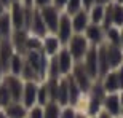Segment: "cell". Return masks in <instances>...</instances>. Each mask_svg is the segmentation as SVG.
<instances>
[{"mask_svg": "<svg viewBox=\"0 0 123 118\" xmlns=\"http://www.w3.org/2000/svg\"><path fill=\"white\" fill-rule=\"evenodd\" d=\"M24 61L27 65L34 69V72L37 73V77L40 82L46 80V72H48V62L50 58L43 53L42 50H32L24 53Z\"/></svg>", "mask_w": 123, "mask_h": 118, "instance_id": "6da1fadb", "label": "cell"}, {"mask_svg": "<svg viewBox=\"0 0 123 118\" xmlns=\"http://www.w3.org/2000/svg\"><path fill=\"white\" fill-rule=\"evenodd\" d=\"M90 46H91V43L88 41V38L83 35V34H74V35L70 37V40L67 41L66 48H67L69 53L72 54L74 61H75V62H80V61L85 58L86 51L90 50Z\"/></svg>", "mask_w": 123, "mask_h": 118, "instance_id": "7a4b0ae2", "label": "cell"}, {"mask_svg": "<svg viewBox=\"0 0 123 118\" xmlns=\"http://www.w3.org/2000/svg\"><path fill=\"white\" fill-rule=\"evenodd\" d=\"M70 75L74 77L75 83L78 85V88L82 89L83 94H88V91L91 89V85H93V82H94V80L88 75V72L85 70V67H83L82 62H75V64H74Z\"/></svg>", "mask_w": 123, "mask_h": 118, "instance_id": "3957f363", "label": "cell"}, {"mask_svg": "<svg viewBox=\"0 0 123 118\" xmlns=\"http://www.w3.org/2000/svg\"><path fill=\"white\" fill-rule=\"evenodd\" d=\"M38 11H40V14H42V19H43V23H45V26H46L48 34H56L61 11L56 8L55 5H46L43 8H38Z\"/></svg>", "mask_w": 123, "mask_h": 118, "instance_id": "277c9868", "label": "cell"}, {"mask_svg": "<svg viewBox=\"0 0 123 118\" xmlns=\"http://www.w3.org/2000/svg\"><path fill=\"white\" fill-rule=\"evenodd\" d=\"M26 11H27V6L23 2H11L8 13H10V18H11L13 30L26 29Z\"/></svg>", "mask_w": 123, "mask_h": 118, "instance_id": "5b68a950", "label": "cell"}, {"mask_svg": "<svg viewBox=\"0 0 123 118\" xmlns=\"http://www.w3.org/2000/svg\"><path fill=\"white\" fill-rule=\"evenodd\" d=\"M2 83L8 88L11 99L13 100H21L23 99V89H24V80L19 75H13V73H6L2 78Z\"/></svg>", "mask_w": 123, "mask_h": 118, "instance_id": "8992f818", "label": "cell"}, {"mask_svg": "<svg viewBox=\"0 0 123 118\" xmlns=\"http://www.w3.org/2000/svg\"><path fill=\"white\" fill-rule=\"evenodd\" d=\"M74 35L72 29V21H70V14L61 11L59 23H58V29H56V37L59 38V41L62 43V46L67 45V41L70 40V37Z\"/></svg>", "mask_w": 123, "mask_h": 118, "instance_id": "52a82bcc", "label": "cell"}, {"mask_svg": "<svg viewBox=\"0 0 123 118\" xmlns=\"http://www.w3.org/2000/svg\"><path fill=\"white\" fill-rule=\"evenodd\" d=\"M83 64L85 70L88 72V75L93 78V80H98L99 78V69H98V46H90V50L86 51L85 58L80 61Z\"/></svg>", "mask_w": 123, "mask_h": 118, "instance_id": "ba28073f", "label": "cell"}, {"mask_svg": "<svg viewBox=\"0 0 123 118\" xmlns=\"http://www.w3.org/2000/svg\"><path fill=\"white\" fill-rule=\"evenodd\" d=\"M83 35L86 37L88 41H90L93 46H99V45H102V43L105 41V30L102 29L101 24L90 23L88 27L85 29V32H83Z\"/></svg>", "mask_w": 123, "mask_h": 118, "instance_id": "9c48e42d", "label": "cell"}, {"mask_svg": "<svg viewBox=\"0 0 123 118\" xmlns=\"http://www.w3.org/2000/svg\"><path fill=\"white\" fill-rule=\"evenodd\" d=\"M27 32L29 34H34V35H37V37H40V38H43V37L48 34L46 26H45V23H43V19H42V14H40V11H38V8L32 10V16H31V23H29V26H27Z\"/></svg>", "mask_w": 123, "mask_h": 118, "instance_id": "30bf717a", "label": "cell"}, {"mask_svg": "<svg viewBox=\"0 0 123 118\" xmlns=\"http://www.w3.org/2000/svg\"><path fill=\"white\" fill-rule=\"evenodd\" d=\"M102 110H105L107 113H110L112 117L118 118L122 113V104H120V96L118 93H107L104 96L102 100Z\"/></svg>", "mask_w": 123, "mask_h": 118, "instance_id": "8fae6325", "label": "cell"}, {"mask_svg": "<svg viewBox=\"0 0 123 118\" xmlns=\"http://www.w3.org/2000/svg\"><path fill=\"white\" fill-rule=\"evenodd\" d=\"M38 83L40 82H34V80H27L24 82V89H23V102L27 109H31L32 105L37 104V91H38Z\"/></svg>", "mask_w": 123, "mask_h": 118, "instance_id": "7c38bea8", "label": "cell"}, {"mask_svg": "<svg viewBox=\"0 0 123 118\" xmlns=\"http://www.w3.org/2000/svg\"><path fill=\"white\" fill-rule=\"evenodd\" d=\"M61 48H62V43H61L59 38L56 37V34H46V35L42 38V51H43L48 58L56 56L59 53Z\"/></svg>", "mask_w": 123, "mask_h": 118, "instance_id": "4fadbf2b", "label": "cell"}, {"mask_svg": "<svg viewBox=\"0 0 123 118\" xmlns=\"http://www.w3.org/2000/svg\"><path fill=\"white\" fill-rule=\"evenodd\" d=\"M105 54H107V61H109V69H117L118 65L123 64V50L118 45H112V43H105Z\"/></svg>", "mask_w": 123, "mask_h": 118, "instance_id": "5bb4252c", "label": "cell"}, {"mask_svg": "<svg viewBox=\"0 0 123 118\" xmlns=\"http://www.w3.org/2000/svg\"><path fill=\"white\" fill-rule=\"evenodd\" d=\"M56 59H58V64H59V70H61V75H67V73L72 72V67L75 61H74L72 54L69 53V50L66 46H62L59 50V53L56 54Z\"/></svg>", "mask_w": 123, "mask_h": 118, "instance_id": "9a60e30c", "label": "cell"}, {"mask_svg": "<svg viewBox=\"0 0 123 118\" xmlns=\"http://www.w3.org/2000/svg\"><path fill=\"white\" fill-rule=\"evenodd\" d=\"M70 21H72V29H74V34H83L85 29L88 27V24L91 23L90 21V14H88L86 10H80L77 11L75 14L70 16Z\"/></svg>", "mask_w": 123, "mask_h": 118, "instance_id": "2e32d148", "label": "cell"}, {"mask_svg": "<svg viewBox=\"0 0 123 118\" xmlns=\"http://www.w3.org/2000/svg\"><path fill=\"white\" fill-rule=\"evenodd\" d=\"M13 54H14V48L11 45L10 38H2V41H0V65L5 72H8L10 61H11Z\"/></svg>", "mask_w": 123, "mask_h": 118, "instance_id": "e0dca14e", "label": "cell"}, {"mask_svg": "<svg viewBox=\"0 0 123 118\" xmlns=\"http://www.w3.org/2000/svg\"><path fill=\"white\" fill-rule=\"evenodd\" d=\"M102 97L99 96H94L91 93L86 94V102H85V113L88 117H98L101 110H102Z\"/></svg>", "mask_w": 123, "mask_h": 118, "instance_id": "ac0fdd59", "label": "cell"}, {"mask_svg": "<svg viewBox=\"0 0 123 118\" xmlns=\"http://www.w3.org/2000/svg\"><path fill=\"white\" fill-rule=\"evenodd\" d=\"M101 83H102V88H104L105 93H118L120 91V83H118V77H117V72L115 69L109 70L102 78H99Z\"/></svg>", "mask_w": 123, "mask_h": 118, "instance_id": "d6986e66", "label": "cell"}, {"mask_svg": "<svg viewBox=\"0 0 123 118\" xmlns=\"http://www.w3.org/2000/svg\"><path fill=\"white\" fill-rule=\"evenodd\" d=\"M3 110L8 118H26L27 117V107L21 100H11Z\"/></svg>", "mask_w": 123, "mask_h": 118, "instance_id": "ffe728a7", "label": "cell"}, {"mask_svg": "<svg viewBox=\"0 0 123 118\" xmlns=\"http://www.w3.org/2000/svg\"><path fill=\"white\" fill-rule=\"evenodd\" d=\"M66 77V80H67V88H69V104L70 105H75L80 102V99H82V89L78 88V85L75 83V80H74V77L70 75V73H67V75H64Z\"/></svg>", "mask_w": 123, "mask_h": 118, "instance_id": "44dd1931", "label": "cell"}, {"mask_svg": "<svg viewBox=\"0 0 123 118\" xmlns=\"http://www.w3.org/2000/svg\"><path fill=\"white\" fill-rule=\"evenodd\" d=\"M98 69H99V78H102L105 73L109 72V61H107V54H105V45L98 46Z\"/></svg>", "mask_w": 123, "mask_h": 118, "instance_id": "7402d4cb", "label": "cell"}, {"mask_svg": "<svg viewBox=\"0 0 123 118\" xmlns=\"http://www.w3.org/2000/svg\"><path fill=\"white\" fill-rule=\"evenodd\" d=\"M23 69H24V54L14 51V54L11 56V61H10L8 73H13V75H19V77H21Z\"/></svg>", "mask_w": 123, "mask_h": 118, "instance_id": "603a6c76", "label": "cell"}, {"mask_svg": "<svg viewBox=\"0 0 123 118\" xmlns=\"http://www.w3.org/2000/svg\"><path fill=\"white\" fill-rule=\"evenodd\" d=\"M11 32H13V24H11V18L6 10L3 14H0V35L3 38H10Z\"/></svg>", "mask_w": 123, "mask_h": 118, "instance_id": "cb8c5ba5", "label": "cell"}, {"mask_svg": "<svg viewBox=\"0 0 123 118\" xmlns=\"http://www.w3.org/2000/svg\"><path fill=\"white\" fill-rule=\"evenodd\" d=\"M56 102L61 107L69 104V88H67V80H66L64 75L59 78V89H58V99H56Z\"/></svg>", "mask_w": 123, "mask_h": 118, "instance_id": "d4e9b609", "label": "cell"}, {"mask_svg": "<svg viewBox=\"0 0 123 118\" xmlns=\"http://www.w3.org/2000/svg\"><path fill=\"white\" fill-rule=\"evenodd\" d=\"M61 107L56 100H50L43 105V118H59L61 115Z\"/></svg>", "mask_w": 123, "mask_h": 118, "instance_id": "484cf974", "label": "cell"}, {"mask_svg": "<svg viewBox=\"0 0 123 118\" xmlns=\"http://www.w3.org/2000/svg\"><path fill=\"white\" fill-rule=\"evenodd\" d=\"M104 8H105V5L94 3L91 8L88 10L90 21H91L93 24H101V23H102V18H104Z\"/></svg>", "mask_w": 123, "mask_h": 118, "instance_id": "4316f807", "label": "cell"}, {"mask_svg": "<svg viewBox=\"0 0 123 118\" xmlns=\"http://www.w3.org/2000/svg\"><path fill=\"white\" fill-rule=\"evenodd\" d=\"M105 43H112V45L122 46V38H120V27L112 26V27L105 29Z\"/></svg>", "mask_w": 123, "mask_h": 118, "instance_id": "83f0119b", "label": "cell"}, {"mask_svg": "<svg viewBox=\"0 0 123 118\" xmlns=\"http://www.w3.org/2000/svg\"><path fill=\"white\" fill-rule=\"evenodd\" d=\"M46 102H50V93H48V86H46V80L38 83V91H37V104L43 105Z\"/></svg>", "mask_w": 123, "mask_h": 118, "instance_id": "f1b7e54d", "label": "cell"}, {"mask_svg": "<svg viewBox=\"0 0 123 118\" xmlns=\"http://www.w3.org/2000/svg\"><path fill=\"white\" fill-rule=\"evenodd\" d=\"M112 24L117 26V27L123 26V3L114 2V6H112Z\"/></svg>", "mask_w": 123, "mask_h": 118, "instance_id": "f546056e", "label": "cell"}, {"mask_svg": "<svg viewBox=\"0 0 123 118\" xmlns=\"http://www.w3.org/2000/svg\"><path fill=\"white\" fill-rule=\"evenodd\" d=\"M32 50H42V38L34 35V34H27V38H26V51H32Z\"/></svg>", "mask_w": 123, "mask_h": 118, "instance_id": "4dcf8cb0", "label": "cell"}, {"mask_svg": "<svg viewBox=\"0 0 123 118\" xmlns=\"http://www.w3.org/2000/svg\"><path fill=\"white\" fill-rule=\"evenodd\" d=\"M80 10H82V0H67V3L64 6V13L72 16V14H75Z\"/></svg>", "mask_w": 123, "mask_h": 118, "instance_id": "1f68e13d", "label": "cell"}, {"mask_svg": "<svg viewBox=\"0 0 123 118\" xmlns=\"http://www.w3.org/2000/svg\"><path fill=\"white\" fill-rule=\"evenodd\" d=\"M75 115H77V109H75L74 105L67 104V105H64L62 109H61L59 118H75Z\"/></svg>", "mask_w": 123, "mask_h": 118, "instance_id": "d6a6232c", "label": "cell"}, {"mask_svg": "<svg viewBox=\"0 0 123 118\" xmlns=\"http://www.w3.org/2000/svg\"><path fill=\"white\" fill-rule=\"evenodd\" d=\"M27 118H43V107L38 104L27 109Z\"/></svg>", "mask_w": 123, "mask_h": 118, "instance_id": "836d02e7", "label": "cell"}, {"mask_svg": "<svg viewBox=\"0 0 123 118\" xmlns=\"http://www.w3.org/2000/svg\"><path fill=\"white\" fill-rule=\"evenodd\" d=\"M53 3V0H32V5H34V8H43L46 5H51Z\"/></svg>", "mask_w": 123, "mask_h": 118, "instance_id": "e575fe53", "label": "cell"}, {"mask_svg": "<svg viewBox=\"0 0 123 118\" xmlns=\"http://www.w3.org/2000/svg\"><path fill=\"white\" fill-rule=\"evenodd\" d=\"M115 72H117V77H118V83H120V91L123 89V64L118 65V67L115 69Z\"/></svg>", "mask_w": 123, "mask_h": 118, "instance_id": "d590c367", "label": "cell"}, {"mask_svg": "<svg viewBox=\"0 0 123 118\" xmlns=\"http://www.w3.org/2000/svg\"><path fill=\"white\" fill-rule=\"evenodd\" d=\"M66 3H67V0H53V3L56 8L59 10V11H64V6H66Z\"/></svg>", "mask_w": 123, "mask_h": 118, "instance_id": "8d00e7d4", "label": "cell"}, {"mask_svg": "<svg viewBox=\"0 0 123 118\" xmlns=\"http://www.w3.org/2000/svg\"><path fill=\"white\" fill-rule=\"evenodd\" d=\"M94 3H96L94 0H82V8H83V10H86V11H88V10L91 8V6H93Z\"/></svg>", "mask_w": 123, "mask_h": 118, "instance_id": "74e56055", "label": "cell"}, {"mask_svg": "<svg viewBox=\"0 0 123 118\" xmlns=\"http://www.w3.org/2000/svg\"><path fill=\"white\" fill-rule=\"evenodd\" d=\"M98 118H115V117H112L110 113H107L105 110H101L99 113H98Z\"/></svg>", "mask_w": 123, "mask_h": 118, "instance_id": "f35d334b", "label": "cell"}, {"mask_svg": "<svg viewBox=\"0 0 123 118\" xmlns=\"http://www.w3.org/2000/svg\"><path fill=\"white\" fill-rule=\"evenodd\" d=\"M75 118H90L83 110H77V115H75Z\"/></svg>", "mask_w": 123, "mask_h": 118, "instance_id": "ab89813d", "label": "cell"}, {"mask_svg": "<svg viewBox=\"0 0 123 118\" xmlns=\"http://www.w3.org/2000/svg\"><path fill=\"white\" fill-rule=\"evenodd\" d=\"M96 3H101V5H107V3H110V2H114V0H94Z\"/></svg>", "mask_w": 123, "mask_h": 118, "instance_id": "60d3db41", "label": "cell"}, {"mask_svg": "<svg viewBox=\"0 0 123 118\" xmlns=\"http://www.w3.org/2000/svg\"><path fill=\"white\" fill-rule=\"evenodd\" d=\"M6 10H8V8H6V6H5V5L2 3V2H0V14H3L5 11H6Z\"/></svg>", "mask_w": 123, "mask_h": 118, "instance_id": "b9f144b4", "label": "cell"}, {"mask_svg": "<svg viewBox=\"0 0 123 118\" xmlns=\"http://www.w3.org/2000/svg\"><path fill=\"white\" fill-rule=\"evenodd\" d=\"M0 2H2L6 8H10V5H11V0H0Z\"/></svg>", "mask_w": 123, "mask_h": 118, "instance_id": "7bdbcfd3", "label": "cell"}, {"mask_svg": "<svg viewBox=\"0 0 123 118\" xmlns=\"http://www.w3.org/2000/svg\"><path fill=\"white\" fill-rule=\"evenodd\" d=\"M21 2H23L26 6H34V5H32V0H21Z\"/></svg>", "mask_w": 123, "mask_h": 118, "instance_id": "ee69618b", "label": "cell"}, {"mask_svg": "<svg viewBox=\"0 0 123 118\" xmlns=\"http://www.w3.org/2000/svg\"><path fill=\"white\" fill-rule=\"evenodd\" d=\"M118 96H120V104H122V109H123V89L118 91Z\"/></svg>", "mask_w": 123, "mask_h": 118, "instance_id": "f6af8a7d", "label": "cell"}, {"mask_svg": "<svg viewBox=\"0 0 123 118\" xmlns=\"http://www.w3.org/2000/svg\"><path fill=\"white\" fill-rule=\"evenodd\" d=\"M120 38H122V50H123V26L120 27Z\"/></svg>", "mask_w": 123, "mask_h": 118, "instance_id": "bcb514c9", "label": "cell"}, {"mask_svg": "<svg viewBox=\"0 0 123 118\" xmlns=\"http://www.w3.org/2000/svg\"><path fill=\"white\" fill-rule=\"evenodd\" d=\"M0 118H8V117H6V113H5V110H3V109H0Z\"/></svg>", "mask_w": 123, "mask_h": 118, "instance_id": "7dc6e473", "label": "cell"}, {"mask_svg": "<svg viewBox=\"0 0 123 118\" xmlns=\"http://www.w3.org/2000/svg\"><path fill=\"white\" fill-rule=\"evenodd\" d=\"M3 75H5V70L2 69V65H0V83H2V78H3Z\"/></svg>", "mask_w": 123, "mask_h": 118, "instance_id": "c3c4849f", "label": "cell"}, {"mask_svg": "<svg viewBox=\"0 0 123 118\" xmlns=\"http://www.w3.org/2000/svg\"><path fill=\"white\" fill-rule=\"evenodd\" d=\"M114 2H117V3H123V0H114Z\"/></svg>", "mask_w": 123, "mask_h": 118, "instance_id": "681fc988", "label": "cell"}, {"mask_svg": "<svg viewBox=\"0 0 123 118\" xmlns=\"http://www.w3.org/2000/svg\"><path fill=\"white\" fill-rule=\"evenodd\" d=\"M120 118H123V110H122V113H120Z\"/></svg>", "mask_w": 123, "mask_h": 118, "instance_id": "f907efd6", "label": "cell"}, {"mask_svg": "<svg viewBox=\"0 0 123 118\" xmlns=\"http://www.w3.org/2000/svg\"><path fill=\"white\" fill-rule=\"evenodd\" d=\"M11 2H21V0H11Z\"/></svg>", "mask_w": 123, "mask_h": 118, "instance_id": "816d5d0a", "label": "cell"}, {"mask_svg": "<svg viewBox=\"0 0 123 118\" xmlns=\"http://www.w3.org/2000/svg\"><path fill=\"white\" fill-rule=\"evenodd\" d=\"M2 38H3V37H2V35H0V41H2Z\"/></svg>", "mask_w": 123, "mask_h": 118, "instance_id": "f5cc1de1", "label": "cell"}, {"mask_svg": "<svg viewBox=\"0 0 123 118\" xmlns=\"http://www.w3.org/2000/svg\"><path fill=\"white\" fill-rule=\"evenodd\" d=\"M90 118H98V117H90Z\"/></svg>", "mask_w": 123, "mask_h": 118, "instance_id": "db71d44e", "label": "cell"}, {"mask_svg": "<svg viewBox=\"0 0 123 118\" xmlns=\"http://www.w3.org/2000/svg\"><path fill=\"white\" fill-rule=\"evenodd\" d=\"M0 109H2V102H0Z\"/></svg>", "mask_w": 123, "mask_h": 118, "instance_id": "11a10c76", "label": "cell"}, {"mask_svg": "<svg viewBox=\"0 0 123 118\" xmlns=\"http://www.w3.org/2000/svg\"><path fill=\"white\" fill-rule=\"evenodd\" d=\"M26 118H27V117H26Z\"/></svg>", "mask_w": 123, "mask_h": 118, "instance_id": "9f6ffc18", "label": "cell"}, {"mask_svg": "<svg viewBox=\"0 0 123 118\" xmlns=\"http://www.w3.org/2000/svg\"><path fill=\"white\" fill-rule=\"evenodd\" d=\"M118 118H120V117H118Z\"/></svg>", "mask_w": 123, "mask_h": 118, "instance_id": "6f0895ef", "label": "cell"}]
</instances>
